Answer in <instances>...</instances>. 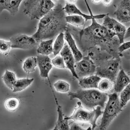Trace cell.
I'll return each instance as SVG.
<instances>
[{"label":"cell","mask_w":130,"mask_h":130,"mask_svg":"<svg viewBox=\"0 0 130 130\" xmlns=\"http://www.w3.org/2000/svg\"><path fill=\"white\" fill-rule=\"evenodd\" d=\"M114 83L107 78H102L99 83L98 89L101 92L106 93L111 91Z\"/></svg>","instance_id":"obj_28"},{"label":"cell","mask_w":130,"mask_h":130,"mask_svg":"<svg viewBox=\"0 0 130 130\" xmlns=\"http://www.w3.org/2000/svg\"><path fill=\"white\" fill-rule=\"evenodd\" d=\"M121 63L119 57L103 61L96 66V75L102 78H107L114 84L120 71Z\"/></svg>","instance_id":"obj_7"},{"label":"cell","mask_w":130,"mask_h":130,"mask_svg":"<svg viewBox=\"0 0 130 130\" xmlns=\"http://www.w3.org/2000/svg\"><path fill=\"white\" fill-rule=\"evenodd\" d=\"M77 106L75 108L72 115L66 116L64 118L68 120H72L77 123L90 124L92 130H94L97 126L96 121L99 117L103 113L102 108L97 106L96 109L88 110L83 107L80 102L77 103Z\"/></svg>","instance_id":"obj_4"},{"label":"cell","mask_w":130,"mask_h":130,"mask_svg":"<svg viewBox=\"0 0 130 130\" xmlns=\"http://www.w3.org/2000/svg\"><path fill=\"white\" fill-rule=\"evenodd\" d=\"M55 101L57 105V111L58 113V119L56 125L58 130H69L68 120L65 119L63 116L62 106L58 103L56 97Z\"/></svg>","instance_id":"obj_19"},{"label":"cell","mask_w":130,"mask_h":130,"mask_svg":"<svg viewBox=\"0 0 130 130\" xmlns=\"http://www.w3.org/2000/svg\"><path fill=\"white\" fill-rule=\"evenodd\" d=\"M37 66V57L32 56L26 59L23 64L22 68L26 73L29 74L35 71V68Z\"/></svg>","instance_id":"obj_21"},{"label":"cell","mask_w":130,"mask_h":130,"mask_svg":"<svg viewBox=\"0 0 130 130\" xmlns=\"http://www.w3.org/2000/svg\"><path fill=\"white\" fill-rule=\"evenodd\" d=\"M64 45V34L61 32L57 36L53 46V54L57 56L61 51Z\"/></svg>","instance_id":"obj_25"},{"label":"cell","mask_w":130,"mask_h":130,"mask_svg":"<svg viewBox=\"0 0 130 130\" xmlns=\"http://www.w3.org/2000/svg\"><path fill=\"white\" fill-rule=\"evenodd\" d=\"M12 48L11 44L10 41L0 40V53L7 55L9 54Z\"/></svg>","instance_id":"obj_30"},{"label":"cell","mask_w":130,"mask_h":130,"mask_svg":"<svg viewBox=\"0 0 130 130\" xmlns=\"http://www.w3.org/2000/svg\"><path fill=\"white\" fill-rule=\"evenodd\" d=\"M90 25L81 31L80 40L87 38L95 44L105 43L110 41L115 36L113 32L102 25L99 24L95 19H92Z\"/></svg>","instance_id":"obj_3"},{"label":"cell","mask_w":130,"mask_h":130,"mask_svg":"<svg viewBox=\"0 0 130 130\" xmlns=\"http://www.w3.org/2000/svg\"><path fill=\"white\" fill-rule=\"evenodd\" d=\"M114 14L116 16L118 22L121 23L130 22V1L124 0L121 1Z\"/></svg>","instance_id":"obj_13"},{"label":"cell","mask_w":130,"mask_h":130,"mask_svg":"<svg viewBox=\"0 0 130 130\" xmlns=\"http://www.w3.org/2000/svg\"><path fill=\"white\" fill-rule=\"evenodd\" d=\"M23 3V13L31 20H40L56 6L51 0H27Z\"/></svg>","instance_id":"obj_5"},{"label":"cell","mask_w":130,"mask_h":130,"mask_svg":"<svg viewBox=\"0 0 130 130\" xmlns=\"http://www.w3.org/2000/svg\"><path fill=\"white\" fill-rule=\"evenodd\" d=\"M68 96L71 100H79L82 106L88 110H92L97 106L103 108L108 100L107 93L96 89H80L76 92H69Z\"/></svg>","instance_id":"obj_2"},{"label":"cell","mask_w":130,"mask_h":130,"mask_svg":"<svg viewBox=\"0 0 130 130\" xmlns=\"http://www.w3.org/2000/svg\"><path fill=\"white\" fill-rule=\"evenodd\" d=\"M64 34V39L67 41L68 45L73 54L75 62H79L83 58L82 53L77 47L75 41L70 32L67 30Z\"/></svg>","instance_id":"obj_17"},{"label":"cell","mask_w":130,"mask_h":130,"mask_svg":"<svg viewBox=\"0 0 130 130\" xmlns=\"http://www.w3.org/2000/svg\"><path fill=\"white\" fill-rule=\"evenodd\" d=\"M54 87L57 92L67 93L70 90V85L65 81L59 80L54 84Z\"/></svg>","instance_id":"obj_29"},{"label":"cell","mask_w":130,"mask_h":130,"mask_svg":"<svg viewBox=\"0 0 130 130\" xmlns=\"http://www.w3.org/2000/svg\"><path fill=\"white\" fill-rule=\"evenodd\" d=\"M53 66L57 68L64 69L66 68L62 57L60 56H56L51 60Z\"/></svg>","instance_id":"obj_31"},{"label":"cell","mask_w":130,"mask_h":130,"mask_svg":"<svg viewBox=\"0 0 130 130\" xmlns=\"http://www.w3.org/2000/svg\"><path fill=\"white\" fill-rule=\"evenodd\" d=\"M130 42L128 41V42H125V43H123L122 44L119 46L118 47V51L120 54L122 53V52H124L125 51L130 49Z\"/></svg>","instance_id":"obj_33"},{"label":"cell","mask_w":130,"mask_h":130,"mask_svg":"<svg viewBox=\"0 0 130 130\" xmlns=\"http://www.w3.org/2000/svg\"><path fill=\"white\" fill-rule=\"evenodd\" d=\"M93 2H94V3H99L102 2V1H94Z\"/></svg>","instance_id":"obj_36"},{"label":"cell","mask_w":130,"mask_h":130,"mask_svg":"<svg viewBox=\"0 0 130 130\" xmlns=\"http://www.w3.org/2000/svg\"><path fill=\"white\" fill-rule=\"evenodd\" d=\"M37 59L41 77L49 79V73L53 67L51 60L48 56L40 54L37 56Z\"/></svg>","instance_id":"obj_14"},{"label":"cell","mask_w":130,"mask_h":130,"mask_svg":"<svg viewBox=\"0 0 130 130\" xmlns=\"http://www.w3.org/2000/svg\"><path fill=\"white\" fill-rule=\"evenodd\" d=\"M103 19L104 20L102 25L118 37L119 43H124V36L126 30L125 26L115 19L109 17L108 14Z\"/></svg>","instance_id":"obj_9"},{"label":"cell","mask_w":130,"mask_h":130,"mask_svg":"<svg viewBox=\"0 0 130 130\" xmlns=\"http://www.w3.org/2000/svg\"><path fill=\"white\" fill-rule=\"evenodd\" d=\"M66 16L61 4H57L40 20L37 30L32 36L37 43L54 39L67 30Z\"/></svg>","instance_id":"obj_1"},{"label":"cell","mask_w":130,"mask_h":130,"mask_svg":"<svg viewBox=\"0 0 130 130\" xmlns=\"http://www.w3.org/2000/svg\"><path fill=\"white\" fill-rule=\"evenodd\" d=\"M119 98L121 108H124L130 99V85H128L120 93Z\"/></svg>","instance_id":"obj_27"},{"label":"cell","mask_w":130,"mask_h":130,"mask_svg":"<svg viewBox=\"0 0 130 130\" xmlns=\"http://www.w3.org/2000/svg\"><path fill=\"white\" fill-rule=\"evenodd\" d=\"M60 54L63 59L66 68L68 69L71 71L73 77L78 79L75 70V62L74 57L68 44L66 43L64 44Z\"/></svg>","instance_id":"obj_12"},{"label":"cell","mask_w":130,"mask_h":130,"mask_svg":"<svg viewBox=\"0 0 130 130\" xmlns=\"http://www.w3.org/2000/svg\"><path fill=\"white\" fill-rule=\"evenodd\" d=\"M20 102L17 98L12 97L9 98L5 101L4 106L7 111L14 112L19 107Z\"/></svg>","instance_id":"obj_24"},{"label":"cell","mask_w":130,"mask_h":130,"mask_svg":"<svg viewBox=\"0 0 130 130\" xmlns=\"http://www.w3.org/2000/svg\"><path fill=\"white\" fill-rule=\"evenodd\" d=\"M52 130H58V128H57V127L56 125V126L54 127V128Z\"/></svg>","instance_id":"obj_37"},{"label":"cell","mask_w":130,"mask_h":130,"mask_svg":"<svg viewBox=\"0 0 130 130\" xmlns=\"http://www.w3.org/2000/svg\"><path fill=\"white\" fill-rule=\"evenodd\" d=\"M2 78L5 85L12 90L13 86L17 80L15 74L13 72L6 70Z\"/></svg>","instance_id":"obj_22"},{"label":"cell","mask_w":130,"mask_h":130,"mask_svg":"<svg viewBox=\"0 0 130 130\" xmlns=\"http://www.w3.org/2000/svg\"><path fill=\"white\" fill-rule=\"evenodd\" d=\"M54 39L42 41L37 49V53L39 54L47 56L53 53V43Z\"/></svg>","instance_id":"obj_20"},{"label":"cell","mask_w":130,"mask_h":130,"mask_svg":"<svg viewBox=\"0 0 130 130\" xmlns=\"http://www.w3.org/2000/svg\"><path fill=\"white\" fill-rule=\"evenodd\" d=\"M108 100L100 125V130H106L113 120L122 111L118 93L108 94Z\"/></svg>","instance_id":"obj_6"},{"label":"cell","mask_w":130,"mask_h":130,"mask_svg":"<svg viewBox=\"0 0 130 130\" xmlns=\"http://www.w3.org/2000/svg\"><path fill=\"white\" fill-rule=\"evenodd\" d=\"M130 27H129L127 29H126V31H125L124 36V40L125 39H127V38H130Z\"/></svg>","instance_id":"obj_34"},{"label":"cell","mask_w":130,"mask_h":130,"mask_svg":"<svg viewBox=\"0 0 130 130\" xmlns=\"http://www.w3.org/2000/svg\"><path fill=\"white\" fill-rule=\"evenodd\" d=\"M12 48L30 50L34 48L37 43L34 38L26 35L18 34L10 38Z\"/></svg>","instance_id":"obj_10"},{"label":"cell","mask_w":130,"mask_h":130,"mask_svg":"<svg viewBox=\"0 0 130 130\" xmlns=\"http://www.w3.org/2000/svg\"><path fill=\"white\" fill-rule=\"evenodd\" d=\"M101 79L96 75H91L79 79V85L82 89H97Z\"/></svg>","instance_id":"obj_18"},{"label":"cell","mask_w":130,"mask_h":130,"mask_svg":"<svg viewBox=\"0 0 130 130\" xmlns=\"http://www.w3.org/2000/svg\"><path fill=\"white\" fill-rule=\"evenodd\" d=\"M69 130H92L91 126L88 127V128H83L81 126L78 125L77 122H73L69 124Z\"/></svg>","instance_id":"obj_32"},{"label":"cell","mask_w":130,"mask_h":130,"mask_svg":"<svg viewBox=\"0 0 130 130\" xmlns=\"http://www.w3.org/2000/svg\"><path fill=\"white\" fill-rule=\"evenodd\" d=\"M66 20L67 23H70L77 27L84 25L86 22L84 18L78 15L66 16Z\"/></svg>","instance_id":"obj_26"},{"label":"cell","mask_w":130,"mask_h":130,"mask_svg":"<svg viewBox=\"0 0 130 130\" xmlns=\"http://www.w3.org/2000/svg\"><path fill=\"white\" fill-rule=\"evenodd\" d=\"M22 0H0V14L4 10L15 15L19 12Z\"/></svg>","instance_id":"obj_15"},{"label":"cell","mask_w":130,"mask_h":130,"mask_svg":"<svg viewBox=\"0 0 130 130\" xmlns=\"http://www.w3.org/2000/svg\"><path fill=\"white\" fill-rule=\"evenodd\" d=\"M34 78H22L17 80L13 87L12 91L18 92L22 91L27 88L34 82Z\"/></svg>","instance_id":"obj_23"},{"label":"cell","mask_w":130,"mask_h":130,"mask_svg":"<svg viewBox=\"0 0 130 130\" xmlns=\"http://www.w3.org/2000/svg\"><path fill=\"white\" fill-rule=\"evenodd\" d=\"M96 66L89 56L84 57L75 63V70L78 79L94 75L96 73Z\"/></svg>","instance_id":"obj_8"},{"label":"cell","mask_w":130,"mask_h":130,"mask_svg":"<svg viewBox=\"0 0 130 130\" xmlns=\"http://www.w3.org/2000/svg\"><path fill=\"white\" fill-rule=\"evenodd\" d=\"M103 3H104L105 5H110V4L112 2V1H103Z\"/></svg>","instance_id":"obj_35"},{"label":"cell","mask_w":130,"mask_h":130,"mask_svg":"<svg viewBox=\"0 0 130 130\" xmlns=\"http://www.w3.org/2000/svg\"><path fill=\"white\" fill-rule=\"evenodd\" d=\"M130 78L124 71L122 69L120 70L114 84L115 93H121L128 85L130 84Z\"/></svg>","instance_id":"obj_16"},{"label":"cell","mask_w":130,"mask_h":130,"mask_svg":"<svg viewBox=\"0 0 130 130\" xmlns=\"http://www.w3.org/2000/svg\"><path fill=\"white\" fill-rule=\"evenodd\" d=\"M87 3V2H86ZM87 6H88V10L91 13V15H88L85 14L81 12L79 9L76 6V5L74 4L69 3H66V6L63 7V9L66 13H67L69 15H78L84 18L85 20V22H87L89 20H92V19H101L104 18L108 14H102L98 15H93L91 12L90 9L89 8V6L88 5L87 3Z\"/></svg>","instance_id":"obj_11"}]
</instances>
